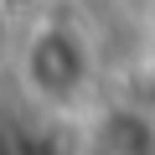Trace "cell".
<instances>
[{"instance_id":"cell-1","label":"cell","mask_w":155,"mask_h":155,"mask_svg":"<svg viewBox=\"0 0 155 155\" xmlns=\"http://www.w3.org/2000/svg\"><path fill=\"white\" fill-rule=\"evenodd\" d=\"M93 72H98V57H93V41L83 26L72 21H36L21 41V88L52 109V114H72L83 109L88 88H93Z\"/></svg>"},{"instance_id":"cell-2","label":"cell","mask_w":155,"mask_h":155,"mask_svg":"<svg viewBox=\"0 0 155 155\" xmlns=\"http://www.w3.org/2000/svg\"><path fill=\"white\" fill-rule=\"evenodd\" d=\"M88 155H155V119L145 109H104L88 134Z\"/></svg>"}]
</instances>
